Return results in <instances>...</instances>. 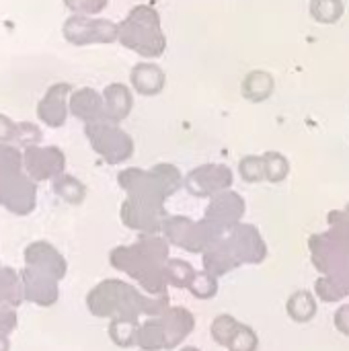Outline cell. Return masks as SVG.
I'll list each match as a JSON object with an SVG mask.
<instances>
[{"mask_svg": "<svg viewBox=\"0 0 349 351\" xmlns=\"http://www.w3.org/2000/svg\"><path fill=\"white\" fill-rule=\"evenodd\" d=\"M35 181L23 173L0 175V206L16 216L31 214L35 210Z\"/></svg>", "mask_w": 349, "mask_h": 351, "instance_id": "cell-1", "label": "cell"}, {"mask_svg": "<svg viewBox=\"0 0 349 351\" xmlns=\"http://www.w3.org/2000/svg\"><path fill=\"white\" fill-rule=\"evenodd\" d=\"M117 27L103 19L88 16H70L64 23V37L76 45L93 43V41H111L117 35Z\"/></svg>", "mask_w": 349, "mask_h": 351, "instance_id": "cell-2", "label": "cell"}, {"mask_svg": "<svg viewBox=\"0 0 349 351\" xmlns=\"http://www.w3.org/2000/svg\"><path fill=\"white\" fill-rule=\"evenodd\" d=\"M64 156L53 146H29L23 152V169L33 181L51 179L62 171Z\"/></svg>", "mask_w": 349, "mask_h": 351, "instance_id": "cell-3", "label": "cell"}, {"mask_svg": "<svg viewBox=\"0 0 349 351\" xmlns=\"http://www.w3.org/2000/svg\"><path fill=\"white\" fill-rule=\"evenodd\" d=\"M23 280V290H25V300L39 304V306H49L58 298V288H56V278L41 274L37 269L25 267L21 271Z\"/></svg>", "mask_w": 349, "mask_h": 351, "instance_id": "cell-4", "label": "cell"}, {"mask_svg": "<svg viewBox=\"0 0 349 351\" xmlns=\"http://www.w3.org/2000/svg\"><path fill=\"white\" fill-rule=\"evenodd\" d=\"M23 257H25V265L31 267V269L47 274V276H51L56 280L64 276V261L49 243H43V241L31 243L25 249Z\"/></svg>", "mask_w": 349, "mask_h": 351, "instance_id": "cell-5", "label": "cell"}, {"mask_svg": "<svg viewBox=\"0 0 349 351\" xmlns=\"http://www.w3.org/2000/svg\"><path fill=\"white\" fill-rule=\"evenodd\" d=\"M70 86L68 84H53L47 88V93L43 95V99L37 105V115L43 123L58 128L64 123L66 119V95H68Z\"/></svg>", "mask_w": 349, "mask_h": 351, "instance_id": "cell-6", "label": "cell"}, {"mask_svg": "<svg viewBox=\"0 0 349 351\" xmlns=\"http://www.w3.org/2000/svg\"><path fill=\"white\" fill-rule=\"evenodd\" d=\"M25 300L23 280L10 267H0V304L19 306Z\"/></svg>", "mask_w": 349, "mask_h": 351, "instance_id": "cell-7", "label": "cell"}, {"mask_svg": "<svg viewBox=\"0 0 349 351\" xmlns=\"http://www.w3.org/2000/svg\"><path fill=\"white\" fill-rule=\"evenodd\" d=\"M23 173V154L12 144H0V175Z\"/></svg>", "mask_w": 349, "mask_h": 351, "instance_id": "cell-8", "label": "cell"}, {"mask_svg": "<svg viewBox=\"0 0 349 351\" xmlns=\"http://www.w3.org/2000/svg\"><path fill=\"white\" fill-rule=\"evenodd\" d=\"M97 109H99V99H97V95L93 90L82 88V90H78L72 97V111H74V115L88 119V117H93V113Z\"/></svg>", "mask_w": 349, "mask_h": 351, "instance_id": "cell-9", "label": "cell"}, {"mask_svg": "<svg viewBox=\"0 0 349 351\" xmlns=\"http://www.w3.org/2000/svg\"><path fill=\"white\" fill-rule=\"evenodd\" d=\"M39 140H41V132H39V128L35 123H31V121H19V136H16L14 146L29 148V146H35Z\"/></svg>", "mask_w": 349, "mask_h": 351, "instance_id": "cell-10", "label": "cell"}, {"mask_svg": "<svg viewBox=\"0 0 349 351\" xmlns=\"http://www.w3.org/2000/svg\"><path fill=\"white\" fill-rule=\"evenodd\" d=\"M74 189H78V183L70 177H56L53 179V191L64 197L66 202H78V195L74 193Z\"/></svg>", "mask_w": 349, "mask_h": 351, "instance_id": "cell-11", "label": "cell"}, {"mask_svg": "<svg viewBox=\"0 0 349 351\" xmlns=\"http://www.w3.org/2000/svg\"><path fill=\"white\" fill-rule=\"evenodd\" d=\"M19 136V121H12L10 117L0 113V144H12Z\"/></svg>", "mask_w": 349, "mask_h": 351, "instance_id": "cell-12", "label": "cell"}, {"mask_svg": "<svg viewBox=\"0 0 349 351\" xmlns=\"http://www.w3.org/2000/svg\"><path fill=\"white\" fill-rule=\"evenodd\" d=\"M14 327H16V313H14V306L0 304V333H2V335H8Z\"/></svg>", "mask_w": 349, "mask_h": 351, "instance_id": "cell-13", "label": "cell"}, {"mask_svg": "<svg viewBox=\"0 0 349 351\" xmlns=\"http://www.w3.org/2000/svg\"><path fill=\"white\" fill-rule=\"evenodd\" d=\"M68 8L76 12H99L107 0H64Z\"/></svg>", "mask_w": 349, "mask_h": 351, "instance_id": "cell-14", "label": "cell"}, {"mask_svg": "<svg viewBox=\"0 0 349 351\" xmlns=\"http://www.w3.org/2000/svg\"><path fill=\"white\" fill-rule=\"evenodd\" d=\"M10 350V341H8V335H2L0 333V351Z\"/></svg>", "mask_w": 349, "mask_h": 351, "instance_id": "cell-15", "label": "cell"}]
</instances>
